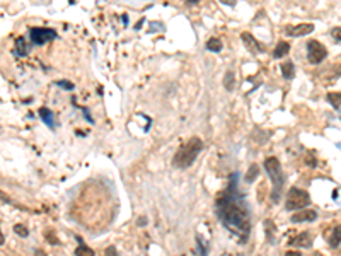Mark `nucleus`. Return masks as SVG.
<instances>
[{
	"label": "nucleus",
	"mask_w": 341,
	"mask_h": 256,
	"mask_svg": "<svg viewBox=\"0 0 341 256\" xmlns=\"http://www.w3.org/2000/svg\"><path fill=\"white\" fill-rule=\"evenodd\" d=\"M237 174L234 173L231 176V183L225 193L217 200V215L220 222L236 237H239L242 242L248 241L251 232V215L248 210V205L239 196L237 190Z\"/></svg>",
	"instance_id": "1"
},
{
	"label": "nucleus",
	"mask_w": 341,
	"mask_h": 256,
	"mask_svg": "<svg viewBox=\"0 0 341 256\" xmlns=\"http://www.w3.org/2000/svg\"><path fill=\"white\" fill-rule=\"evenodd\" d=\"M201 149H203V142L200 137H191L185 145H181L178 152L173 157V166L178 169H188L191 168L196 157L200 156Z\"/></svg>",
	"instance_id": "2"
},
{
	"label": "nucleus",
	"mask_w": 341,
	"mask_h": 256,
	"mask_svg": "<svg viewBox=\"0 0 341 256\" xmlns=\"http://www.w3.org/2000/svg\"><path fill=\"white\" fill-rule=\"evenodd\" d=\"M264 169H266L273 185L271 200L276 203L278 198H280L281 188H283V171H281V164L276 157H268V159H264Z\"/></svg>",
	"instance_id": "3"
},
{
	"label": "nucleus",
	"mask_w": 341,
	"mask_h": 256,
	"mask_svg": "<svg viewBox=\"0 0 341 256\" xmlns=\"http://www.w3.org/2000/svg\"><path fill=\"white\" fill-rule=\"evenodd\" d=\"M311 203V196L306 190H300V188H292L287 195V201H285V209L287 210H304L306 207H309Z\"/></svg>",
	"instance_id": "4"
},
{
	"label": "nucleus",
	"mask_w": 341,
	"mask_h": 256,
	"mask_svg": "<svg viewBox=\"0 0 341 256\" xmlns=\"http://www.w3.org/2000/svg\"><path fill=\"white\" fill-rule=\"evenodd\" d=\"M326 57H327V48L324 46V44L316 41V39L307 41V60H309V64L317 65V64H321Z\"/></svg>",
	"instance_id": "5"
},
{
	"label": "nucleus",
	"mask_w": 341,
	"mask_h": 256,
	"mask_svg": "<svg viewBox=\"0 0 341 256\" xmlns=\"http://www.w3.org/2000/svg\"><path fill=\"white\" fill-rule=\"evenodd\" d=\"M29 36H31V41L38 46H43V44L53 41V39L58 38L56 31L50 29V28H31L29 29Z\"/></svg>",
	"instance_id": "6"
},
{
	"label": "nucleus",
	"mask_w": 341,
	"mask_h": 256,
	"mask_svg": "<svg viewBox=\"0 0 341 256\" xmlns=\"http://www.w3.org/2000/svg\"><path fill=\"white\" fill-rule=\"evenodd\" d=\"M314 31V24H299V26H289L285 28V34L292 38H300V36L311 34Z\"/></svg>",
	"instance_id": "7"
},
{
	"label": "nucleus",
	"mask_w": 341,
	"mask_h": 256,
	"mask_svg": "<svg viewBox=\"0 0 341 256\" xmlns=\"http://www.w3.org/2000/svg\"><path fill=\"white\" fill-rule=\"evenodd\" d=\"M241 39H242V43H244V46L248 48L249 52H253V53H263L264 52V46L263 44H259L256 39L253 38V34L251 33H242L241 34Z\"/></svg>",
	"instance_id": "8"
},
{
	"label": "nucleus",
	"mask_w": 341,
	"mask_h": 256,
	"mask_svg": "<svg viewBox=\"0 0 341 256\" xmlns=\"http://www.w3.org/2000/svg\"><path fill=\"white\" fill-rule=\"evenodd\" d=\"M316 219H317V212L316 210H311V209H304V210H300V212L292 215V222H295V224L312 222V221H316Z\"/></svg>",
	"instance_id": "9"
},
{
	"label": "nucleus",
	"mask_w": 341,
	"mask_h": 256,
	"mask_svg": "<svg viewBox=\"0 0 341 256\" xmlns=\"http://www.w3.org/2000/svg\"><path fill=\"white\" fill-rule=\"evenodd\" d=\"M294 246H302V248H311L312 246V236L309 232H300V234L292 241Z\"/></svg>",
	"instance_id": "10"
},
{
	"label": "nucleus",
	"mask_w": 341,
	"mask_h": 256,
	"mask_svg": "<svg viewBox=\"0 0 341 256\" xmlns=\"http://www.w3.org/2000/svg\"><path fill=\"white\" fill-rule=\"evenodd\" d=\"M39 116H41L44 125H48L50 128H55V115H53L51 110H48V108H41V110H39Z\"/></svg>",
	"instance_id": "11"
},
{
	"label": "nucleus",
	"mask_w": 341,
	"mask_h": 256,
	"mask_svg": "<svg viewBox=\"0 0 341 256\" xmlns=\"http://www.w3.org/2000/svg\"><path fill=\"white\" fill-rule=\"evenodd\" d=\"M31 52V44L26 43L24 38H17L16 39V55L17 57H26Z\"/></svg>",
	"instance_id": "12"
},
{
	"label": "nucleus",
	"mask_w": 341,
	"mask_h": 256,
	"mask_svg": "<svg viewBox=\"0 0 341 256\" xmlns=\"http://www.w3.org/2000/svg\"><path fill=\"white\" fill-rule=\"evenodd\" d=\"M289 52H290V44L285 43V41H280L275 46V50H273V58H281V57H285Z\"/></svg>",
	"instance_id": "13"
},
{
	"label": "nucleus",
	"mask_w": 341,
	"mask_h": 256,
	"mask_svg": "<svg viewBox=\"0 0 341 256\" xmlns=\"http://www.w3.org/2000/svg\"><path fill=\"white\" fill-rule=\"evenodd\" d=\"M281 75H283V79H287V80H290V79H294V75H295V67H294V62H285L283 65H281Z\"/></svg>",
	"instance_id": "14"
},
{
	"label": "nucleus",
	"mask_w": 341,
	"mask_h": 256,
	"mask_svg": "<svg viewBox=\"0 0 341 256\" xmlns=\"http://www.w3.org/2000/svg\"><path fill=\"white\" fill-rule=\"evenodd\" d=\"M234 84H236V74L234 70H227L225 72V77H223V87L227 91H234Z\"/></svg>",
	"instance_id": "15"
},
{
	"label": "nucleus",
	"mask_w": 341,
	"mask_h": 256,
	"mask_svg": "<svg viewBox=\"0 0 341 256\" xmlns=\"http://www.w3.org/2000/svg\"><path fill=\"white\" fill-rule=\"evenodd\" d=\"M222 48H223V44H222L220 39H217V38H210L208 41H206V50H210L213 53L222 52Z\"/></svg>",
	"instance_id": "16"
},
{
	"label": "nucleus",
	"mask_w": 341,
	"mask_h": 256,
	"mask_svg": "<svg viewBox=\"0 0 341 256\" xmlns=\"http://www.w3.org/2000/svg\"><path fill=\"white\" fill-rule=\"evenodd\" d=\"M327 242H329L331 248H339V226H336L331 236H327Z\"/></svg>",
	"instance_id": "17"
},
{
	"label": "nucleus",
	"mask_w": 341,
	"mask_h": 256,
	"mask_svg": "<svg viewBox=\"0 0 341 256\" xmlns=\"http://www.w3.org/2000/svg\"><path fill=\"white\" fill-rule=\"evenodd\" d=\"M259 176V168H258V164H251L249 166V169H248V173H246V181L248 183H253L256 178Z\"/></svg>",
	"instance_id": "18"
},
{
	"label": "nucleus",
	"mask_w": 341,
	"mask_h": 256,
	"mask_svg": "<svg viewBox=\"0 0 341 256\" xmlns=\"http://www.w3.org/2000/svg\"><path fill=\"white\" fill-rule=\"evenodd\" d=\"M79 242H80V246L75 249V256H94V249H91L89 246L82 244V241H80V239H79Z\"/></svg>",
	"instance_id": "19"
},
{
	"label": "nucleus",
	"mask_w": 341,
	"mask_h": 256,
	"mask_svg": "<svg viewBox=\"0 0 341 256\" xmlns=\"http://www.w3.org/2000/svg\"><path fill=\"white\" fill-rule=\"evenodd\" d=\"M327 101L334 106L336 111H339V92H329L327 94Z\"/></svg>",
	"instance_id": "20"
},
{
	"label": "nucleus",
	"mask_w": 341,
	"mask_h": 256,
	"mask_svg": "<svg viewBox=\"0 0 341 256\" xmlns=\"http://www.w3.org/2000/svg\"><path fill=\"white\" fill-rule=\"evenodd\" d=\"M14 232H16L17 236H21V237H28L29 236L28 227L22 226V224H16V226H14Z\"/></svg>",
	"instance_id": "21"
},
{
	"label": "nucleus",
	"mask_w": 341,
	"mask_h": 256,
	"mask_svg": "<svg viewBox=\"0 0 341 256\" xmlns=\"http://www.w3.org/2000/svg\"><path fill=\"white\" fill-rule=\"evenodd\" d=\"M196 242H198L200 254H201V256H206V254H208V248H206V242L203 241V237H201V236H196Z\"/></svg>",
	"instance_id": "22"
},
{
	"label": "nucleus",
	"mask_w": 341,
	"mask_h": 256,
	"mask_svg": "<svg viewBox=\"0 0 341 256\" xmlns=\"http://www.w3.org/2000/svg\"><path fill=\"white\" fill-rule=\"evenodd\" d=\"M56 85H58V87H62V89H67V91H74V89H75V85L72 82H69V80H60V82H56Z\"/></svg>",
	"instance_id": "23"
},
{
	"label": "nucleus",
	"mask_w": 341,
	"mask_h": 256,
	"mask_svg": "<svg viewBox=\"0 0 341 256\" xmlns=\"http://www.w3.org/2000/svg\"><path fill=\"white\" fill-rule=\"evenodd\" d=\"M46 239H50V241L53 242V244H56V242H58L56 237L53 236V232H46Z\"/></svg>",
	"instance_id": "24"
},
{
	"label": "nucleus",
	"mask_w": 341,
	"mask_h": 256,
	"mask_svg": "<svg viewBox=\"0 0 341 256\" xmlns=\"http://www.w3.org/2000/svg\"><path fill=\"white\" fill-rule=\"evenodd\" d=\"M0 201H6V203H9V201H11V200H9V196L2 190H0Z\"/></svg>",
	"instance_id": "25"
},
{
	"label": "nucleus",
	"mask_w": 341,
	"mask_h": 256,
	"mask_svg": "<svg viewBox=\"0 0 341 256\" xmlns=\"http://www.w3.org/2000/svg\"><path fill=\"white\" fill-rule=\"evenodd\" d=\"M333 36L336 38V43H339V28H334V31H333Z\"/></svg>",
	"instance_id": "26"
},
{
	"label": "nucleus",
	"mask_w": 341,
	"mask_h": 256,
	"mask_svg": "<svg viewBox=\"0 0 341 256\" xmlns=\"http://www.w3.org/2000/svg\"><path fill=\"white\" fill-rule=\"evenodd\" d=\"M285 256H302V253H299V251H287Z\"/></svg>",
	"instance_id": "27"
},
{
	"label": "nucleus",
	"mask_w": 341,
	"mask_h": 256,
	"mask_svg": "<svg viewBox=\"0 0 341 256\" xmlns=\"http://www.w3.org/2000/svg\"><path fill=\"white\" fill-rule=\"evenodd\" d=\"M106 254H107V256H118V254L115 253V248H109V249H107V251H106Z\"/></svg>",
	"instance_id": "28"
},
{
	"label": "nucleus",
	"mask_w": 341,
	"mask_h": 256,
	"mask_svg": "<svg viewBox=\"0 0 341 256\" xmlns=\"http://www.w3.org/2000/svg\"><path fill=\"white\" fill-rule=\"evenodd\" d=\"M198 4V0H188V6H196Z\"/></svg>",
	"instance_id": "29"
},
{
	"label": "nucleus",
	"mask_w": 341,
	"mask_h": 256,
	"mask_svg": "<svg viewBox=\"0 0 341 256\" xmlns=\"http://www.w3.org/2000/svg\"><path fill=\"white\" fill-rule=\"evenodd\" d=\"M4 241H6V239H4V234H2V231H0V246L4 244Z\"/></svg>",
	"instance_id": "30"
}]
</instances>
